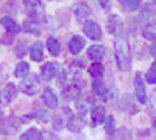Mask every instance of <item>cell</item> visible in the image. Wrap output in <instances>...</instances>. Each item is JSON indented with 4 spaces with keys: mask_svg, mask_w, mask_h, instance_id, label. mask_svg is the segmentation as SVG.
Returning <instances> with one entry per match:
<instances>
[{
    "mask_svg": "<svg viewBox=\"0 0 156 140\" xmlns=\"http://www.w3.org/2000/svg\"><path fill=\"white\" fill-rule=\"evenodd\" d=\"M92 124L94 126H99L106 122V108L103 105H96L90 111Z\"/></svg>",
    "mask_w": 156,
    "mask_h": 140,
    "instance_id": "12",
    "label": "cell"
},
{
    "mask_svg": "<svg viewBox=\"0 0 156 140\" xmlns=\"http://www.w3.org/2000/svg\"><path fill=\"white\" fill-rule=\"evenodd\" d=\"M120 106L121 109L128 112V113H135L137 111V108H136V104L133 99V96L130 93H127L122 97V99L120 102Z\"/></svg>",
    "mask_w": 156,
    "mask_h": 140,
    "instance_id": "20",
    "label": "cell"
},
{
    "mask_svg": "<svg viewBox=\"0 0 156 140\" xmlns=\"http://www.w3.org/2000/svg\"><path fill=\"white\" fill-rule=\"evenodd\" d=\"M4 104H5V102L2 101V97H1V92H0V116L2 115V110H4Z\"/></svg>",
    "mask_w": 156,
    "mask_h": 140,
    "instance_id": "32",
    "label": "cell"
},
{
    "mask_svg": "<svg viewBox=\"0 0 156 140\" xmlns=\"http://www.w3.org/2000/svg\"><path fill=\"white\" fill-rule=\"evenodd\" d=\"M99 5L102 9H108L110 6V0H99Z\"/></svg>",
    "mask_w": 156,
    "mask_h": 140,
    "instance_id": "30",
    "label": "cell"
},
{
    "mask_svg": "<svg viewBox=\"0 0 156 140\" xmlns=\"http://www.w3.org/2000/svg\"><path fill=\"white\" fill-rule=\"evenodd\" d=\"M73 13L75 14L78 20H80V21H86L87 18L92 14V9H90V7L87 4L78 2L73 7Z\"/></svg>",
    "mask_w": 156,
    "mask_h": 140,
    "instance_id": "14",
    "label": "cell"
},
{
    "mask_svg": "<svg viewBox=\"0 0 156 140\" xmlns=\"http://www.w3.org/2000/svg\"><path fill=\"white\" fill-rule=\"evenodd\" d=\"M134 88H135L137 101L140 102L141 104H146L147 103V92H146L144 81L139 72L135 75V78H134Z\"/></svg>",
    "mask_w": 156,
    "mask_h": 140,
    "instance_id": "10",
    "label": "cell"
},
{
    "mask_svg": "<svg viewBox=\"0 0 156 140\" xmlns=\"http://www.w3.org/2000/svg\"><path fill=\"white\" fill-rule=\"evenodd\" d=\"M86 46V40L80 35H74L68 41V50L73 55H78L82 52V49Z\"/></svg>",
    "mask_w": 156,
    "mask_h": 140,
    "instance_id": "13",
    "label": "cell"
},
{
    "mask_svg": "<svg viewBox=\"0 0 156 140\" xmlns=\"http://www.w3.org/2000/svg\"><path fill=\"white\" fill-rule=\"evenodd\" d=\"M30 57L34 62H40L44 58V45L37 41L30 47Z\"/></svg>",
    "mask_w": 156,
    "mask_h": 140,
    "instance_id": "18",
    "label": "cell"
},
{
    "mask_svg": "<svg viewBox=\"0 0 156 140\" xmlns=\"http://www.w3.org/2000/svg\"><path fill=\"white\" fill-rule=\"evenodd\" d=\"M105 130L108 135L113 137L114 133H115V130H116V126H115V119L110 116L108 118H106V126H105Z\"/></svg>",
    "mask_w": 156,
    "mask_h": 140,
    "instance_id": "28",
    "label": "cell"
},
{
    "mask_svg": "<svg viewBox=\"0 0 156 140\" xmlns=\"http://www.w3.org/2000/svg\"><path fill=\"white\" fill-rule=\"evenodd\" d=\"M26 14L32 19H39L45 14V6L41 0H23Z\"/></svg>",
    "mask_w": 156,
    "mask_h": 140,
    "instance_id": "4",
    "label": "cell"
},
{
    "mask_svg": "<svg viewBox=\"0 0 156 140\" xmlns=\"http://www.w3.org/2000/svg\"><path fill=\"white\" fill-rule=\"evenodd\" d=\"M30 72V64L25 61H21L14 67V76L16 78H23L26 77Z\"/></svg>",
    "mask_w": 156,
    "mask_h": 140,
    "instance_id": "24",
    "label": "cell"
},
{
    "mask_svg": "<svg viewBox=\"0 0 156 140\" xmlns=\"http://www.w3.org/2000/svg\"><path fill=\"white\" fill-rule=\"evenodd\" d=\"M75 104H76L78 113L82 118H85L87 111L90 109L92 105H93V98L88 92H80V95L75 98Z\"/></svg>",
    "mask_w": 156,
    "mask_h": 140,
    "instance_id": "7",
    "label": "cell"
},
{
    "mask_svg": "<svg viewBox=\"0 0 156 140\" xmlns=\"http://www.w3.org/2000/svg\"><path fill=\"white\" fill-rule=\"evenodd\" d=\"M146 81L148 82L149 84H156V67H151L150 69L147 71V74H146Z\"/></svg>",
    "mask_w": 156,
    "mask_h": 140,
    "instance_id": "29",
    "label": "cell"
},
{
    "mask_svg": "<svg viewBox=\"0 0 156 140\" xmlns=\"http://www.w3.org/2000/svg\"><path fill=\"white\" fill-rule=\"evenodd\" d=\"M16 96H18V88L14 83H8L1 92V97H2V101L5 102V104L12 103L16 98Z\"/></svg>",
    "mask_w": 156,
    "mask_h": 140,
    "instance_id": "17",
    "label": "cell"
},
{
    "mask_svg": "<svg viewBox=\"0 0 156 140\" xmlns=\"http://www.w3.org/2000/svg\"><path fill=\"white\" fill-rule=\"evenodd\" d=\"M117 1L129 12H134L140 8L141 0H117Z\"/></svg>",
    "mask_w": 156,
    "mask_h": 140,
    "instance_id": "27",
    "label": "cell"
},
{
    "mask_svg": "<svg viewBox=\"0 0 156 140\" xmlns=\"http://www.w3.org/2000/svg\"><path fill=\"white\" fill-rule=\"evenodd\" d=\"M59 85L61 90V96L66 101H73L81 92V84L76 78L72 77L69 72L62 71L59 76Z\"/></svg>",
    "mask_w": 156,
    "mask_h": 140,
    "instance_id": "2",
    "label": "cell"
},
{
    "mask_svg": "<svg viewBox=\"0 0 156 140\" xmlns=\"http://www.w3.org/2000/svg\"><path fill=\"white\" fill-rule=\"evenodd\" d=\"M92 89H93L94 93L99 97H101L103 99H107L108 96V89L105 84V82L101 78H95L92 83Z\"/></svg>",
    "mask_w": 156,
    "mask_h": 140,
    "instance_id": "19",
    "label": "cell"
},
{
    "mask_svg": "<svg viewBox=\"0 0 156 140\" xmlns=\"http://www.w3.org/2000/svg\"><path fill=\"white\" fill-rule=\"evenodd\" d=\"M153 127L156 130V117H155V119H154V122H153Z\"/></svg>",
    "mask_w": 156,
    "mask_h": 140,
    "instance_id": "33",
    "label": "cell"
},
{
    "mask_svg": "<svg viewBox=\"0 0 156 140\" xmlns=\"http://www.w3.org/2000/svg\"><path fill=\"white\" fill-rule=\"evenodd\" d=\"M42 102L46 104L47 108L49 109H56L59 106V98L58 95L51 86L45 88L44 92H42Z\"/></svg>",
    "mask_w": 156,
    "mask_h": 140,
    "instance_id": "11",
    "label": "cell"
},
{
    "mask_svg": "<svg viewBox=\"0 0 156 140\" xmlns=\"http://www.w3.org/2000/svg\"><path fill=\"white\" fill-rule=\"evenodd\" d=\"M20 139H28V140H41L44 139L42 132L37 127H31L26 132H23L20 135Z\"/></svg>",
    "mask_w": 156,
    "mask_h": 140,
    "instance_id": "23",
    "label": "cell"
},
{
    "mask_svg": "<svg viewBox=\"0 0 156 140\" xmlns=\"http://www.w3.org/2000/svg\"><path fill=\"white\" fill-rule=\"evenodd\" d=\"M0 22L2 25V27L6 29L7 33L12 34V35H16L19 34L20 31H21V27L19 26V23L16 22V20H13L11 16H4L1 18Z\"/></svg>",
    "mask_w": 156,
    "mask_h": 140,
    "instance_id": "15",
    "label": "cell"
},
{
    "mask_svg": "<svg viewBox=\"0 0 156 140\" xmlns=\"http://www.w3.org/2000/svg\"><path fill=\"white\" fill-rule=\"evenodd\" d=\"M59 72V64L54 62H47L40 68V76L44 81L51 82Z\"/></svg>",
    "mask_w": 156,
    "mask_h": 140,
    "instance_id": "9",
    "label": "cell"
},
{
    "mask_svg": "<svg viewBox=\"0 0 156 140\" xmlns=\"http://www.w3.org/2000/svg\"><path fill=\"white\" fill-rule=\"evenodd\" d=\"M105 54H106V48L101 45H93L87 50V56L92 61H101Z\"/></svg>",
    "mask_w": 156,
    "mask_h": 140,
    "instance_id": "16",
    "label": "cell"
},
{
    "mask_svg": "<svg viewBox=\"0 0 156 140\" xmlns=\"http://www.w3.org/2000/svg\"><path fill=\"white\" fill-rule=\"evenodd\" d=\"M23 29L26 33H30L33 35H39L41 32V26L37 21V19H33V20H28V21H23Z\"/></svg>",
    "mask_w": 156,
    "mask_h": 140,
    "instance_id": "22",
    "label": "cell"
},
{
    "mask_svg": "<svg viewBox=\"0 0 156 140\" xmlns=\"http://www.w3.org/2000/svg\"><path fill=\"white\" fill-rule=\"evenodd\" d=\"M41 88V83H40L39 77L33 74V75H27L26 77H23V79L20 82L19 84V89L20 91L28 96H34L40 91Z\"/></svg>",
    "mask_w": 156,
    "mask_h": 140,
    "instance_id": "3",
    "label": "cell"
},
{
    "mask_svg": "<svg viewBox=\"0 0 156 140\" xmlns=\"http://www.w3.org/2000/svg\"><path fill=\"white\" fill-rule=\"evenodd\" d=\"M151 1H153V2H154V4H156V0H151Z\"/></svg>",
    "mask_w": 156,
    "mask_h": 140,
    "instance_id": "34",
    "label": "cell"
},
{
    "mask_svg": "<svg viewBox=\"0 0 156 140\" xmlns=\"http://www.w3.org/2000/svg\"><path fill=\"white\" fill-rule=\"evenodd\" d=\"M82 31L88 39L99 41L102 38V31L100 25L94 20H86L82 26Z\"/></svg>",
    "mask_w": 156,
    "mask_h": 140,
    "instance_id": "6",
    "label": "cell"
},
{
    "mask_svg": "<svg viewBox=\"0 0 156 140\" xmlns=\"http://www.w3.org/2000/svg\"><path fill=\"white\" fill-rule=\"evenodd\" d=\"M20 118L11 117L9 119H0V135H12L20 128ZM23 124V123H21Z\"/></svg>",
    "mask_w": 156,
    "mask_h": 140,
    "instance_id": "5",
    "label": "cell"
},
{
    "mask_svg": "<svg viewBox=\"0 0 156 140\" xmlns=\"http://www.w3.org/2000/svg\"><path fill=\"white\" fill-rule=\"evenodd\" d=\"M114 55L116 60L117 69L127 72L132 68V50L128 41L119 36L114 42Z\"/></svg>",
    "mask_w": 156,
    "mask_h": 140,
    "instance_id": "1",
    "label": "cell"
},
{
    "mask_svg": "<svg viewBox=\"0 0 156 140\" xmlns=\"http://www.w3.org/2000/svg\"><path fill=\"white\" fill-rule=\"evenodd\" d=\"M46 48L52 56H58L61 52V42L58 38L51 36L49 39L47 40Z\"/></svg>",
    "mask_w": 156,
    "mask_h": 140,
    "instance_id": "21",
    "label": "cell"
},
{
    "mask_svg": "<svg viewBox=\"0 0 156 140\" xmlns=\"http://www.w3.org/2000/svg\"><path fill=\"white\" fill-rule=\"evenodd\" d=\"M150 54L154 56V58H155L156 61V41H154V43L150 46ZM155 65H156V62H155Z\"/></svg>",
    "mask_w": 156,
    "mask_h": 140,
    "instance_id": "31",
    "label": "cell"
},
{
    "mask_svg": "<svg viewBox=\"0 0 156 140\" xmlns=\"http://www.w3.org/2000/svg\"><path fill=\"white\" fill-rule=\"evenodd\" d=\"M88 74L90 75L92 78H101L103 75V65L99 61H95V62L89 67L88 69Z\"/></svg>",
    "mask_w": 156,
    "mask_h": 140,
    "instance_id": "26",
    "label": "cell"
},
{
    "mask_svg": "<svg viewBox=\"0 0 156 140\" xmlns=\"http://www.w3.org/2000/svg\"><path fill=\"white\" fill-rule=\"evenodd\" d=\"M143 38L150 41H156V22L147 23L142 31Z\"/></svg>",
    "mask_w": 156,
    "mask_h": 140,
    "instance_id": "25",
    "label": "cell"
},
{
    "mask_svg": "<svg viewBox=\"0 0 156 140\" xmlns=\"http://www.w3.org/2000/svg\"><path fill=\"white\" fill-rule=\"evenodd\" d=\"M107 29L113 36H121L123 31V21L117 14H110L107 19Z\"/></svg>",
    "mask_w": 156,
    "mask_h": 140,
    "instance_id": "8",
    "label": "cell"
}]
</instances>
